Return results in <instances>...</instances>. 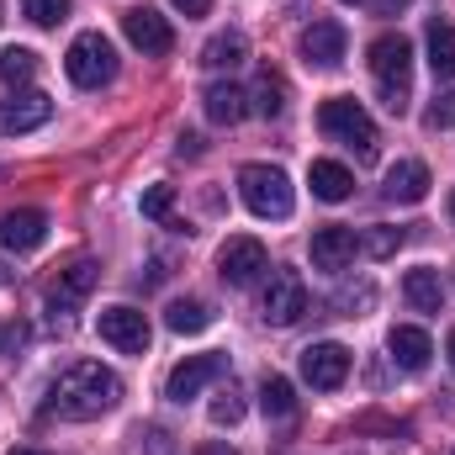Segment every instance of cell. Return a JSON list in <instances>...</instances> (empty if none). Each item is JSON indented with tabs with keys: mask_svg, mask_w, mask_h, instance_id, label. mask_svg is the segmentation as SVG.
Masks as SVG:
<instances>
[{
	"mask_svg": "<svg viewBox=\"0 0 455 455\" xmlns=\"http://www.w3.org/2000/svg\"><path fill=\"white\" fill-rule=\"evenodd\" d=\"M265 323H275V329H291L302 313H307V281L297 275V270H275L270 275V286H265Z\"/></svg>",
	"mask_w": 455,
	"mask_h": 455,
	"instance_id": "cell-7",
	"label": "cell"
},
{
	"mask_svg": "<svg viewBox=\"0 0 455 455\" xmlns=\"http://www.w3.org/2000/svg\"><path fill=\"white\" fill-rule=\"evenodd\" d=\"M238 196H243V207L254 212V218H291V207H297V196H291V180H286V170H275V164H243L238 170Z\"/></svg>",
	"mask_w": 455,
	"mask_h": 455,
	"instance_id": "cell-3",
	"label": "cell"
},
{
	"mask_svg": "<svg viewBox=\"0 0 455 455\" xmlns=\"http://www.w3.org/2000/svg\"><path fill=\"white\" fill-rule=\"evenodd\" d=\"M53 116V101L43 96V91H16V96H5L0 101V132L11 138V132H32V127H43Z\"/></svg>",
	"mask_w": 455,
	"mask_h": 455,
	"instance_id": "cell-13",
	"label": "cell"
},
{
	"mask_svg": "<svg viewBox=\"0 0 455 455\" xmlns=\"http://www.w3.org/2000/svg\"><path fill=\"white\" fill-rule=\"evenodd\" d=\"M170 212H175V186H148L143 191V218L170 223Z\"/></svg>",
	"mask_w": 455,
	"mask_h": 455,
	"instance_id": "cell-30",
	"label": "cell"
},
{
	"mask_svg": "<svg viewBox=\"0 0 455 455\" xmlns=\"http://www.w3.org/2000/svg\"><path fill=\"white\" fill-rule=\"evenodd\" d=\"M371 80L387 101V112L403 116L408 112V85H413V43L403 32H381L371 43Z\"/></svg>",
	"mask_w": 455,
	"mask_h": 455,
	"instance_id": "cell-2",
	"label": "cell"
},
{
	"mask_svg": "<svg viewBox=\"0 0 455 455\" xmlns=\"http://www.w3.org/2000/svg\"><path fill=\"white\" fill-rule=\"evenodd\" d=\"M122 403V381L101 360H75L53 387H48V413L69 419V424H85V419H101Z\"/></svg>",
	"mask_w": 455,
	"mask_h": 455,
	"instance_id": "cell-1",
	"label": "cell"
},
{
	"mask_svg": "<svg viewBox=\"0 0 455 455\" xmlns=\"http://www.w3.org/2000/svg\"><path fill=\"white\" fill-rule=\"evenodd\" d=\"M96 329H101V339L112 344V349H122V355H148V344H154V329H148V318H143L138 307H101Z\"/></svg>",
	"mask_w": 455,
	"mask_h": 455,
	"instance_id": "cell-8",
	"label": "cell"
},
{
	"mask_svg": "<svg viewBox=\"0 0 455 455\" xmlns=\"http://www.w3.org/2000/svg\"><path fill=\"white\" fill-rule=\"evenodd\" d=\"M371 5H376V16H397V11H408L413 0H371Z\"/></svg>",
	"mask_w": 455,
	"mask_h": 455,
	"instance_id": "cell-35",
	"label": "cell"
},
{
	"mask_svg": "<svg viewBox=\"0 0 455 455\" xmlns=\"http://www.w3.org/2000/svg\"><path fill=\"white\" fill-rule=\"evenodd\" d=\"M318 127H323L329 138H339L344 148H355L360 164L376 159V122H371V112H365L360 101H349V96L323 101V107H318Z\"/></svg>",
	"mask_w": 455,
	"mask_h": 455,
	"instance_id": "cell-4",
	"label": "cell"
},
{
	"mask_svg": "<svg viewBox=\"0 0 455 455\" xmlns=\"http://www.w3.org/2000/svg\"><path fill=\"white\" fill-rule=\"evenodd\" d=\"M387 349H392V360H397L403 371H424V365H429V355H435L429 334H424V329H413V323H397V329H392V339H387Z\"/></svg>",
	"mask_w": 455,
	"mask_h": 455,
	"instance_id": "cell-19",
	"label": "cell"
},
{
	"mask_svg": "<svg viewBox=\"0 0 455 455\" xmlns=\"http://www.w3.org/2000/svg\"><path fill=\"white\" fill-rule=\"evenodd\" d=\"M223 371H228V355H191V360H180V365L170 371L164 397H170V403H191V397H202V387L218 381Z\"/></svg>",
	"mask_w": 455,
	"mask_h": 455,
	"instance_id": "cell-10",
	"label": "cell"
},
{
	"mask_svg": "<svg viewBox=\"0 0 455 455\" xmlns=\"http://www.w3.org/2000/svg\"><path fill=\"white\" fill-rule=\"evenodd\" d=\"M344 376H349V349H344V344L323 339V344H307V349H302V381H307V387L334 392V387H344Z\"/></svg>",
	"mask_w": 455,
	"mask_h": 455,
	"instance_id": "cell-11",
	"label": "cell"
},
{
	"mask_svg": "<svg viewBox=\"0 0 455 455\" xmlns=\"http://www.w3.org/2000/svg\"><path fill=\"white\" fill-rule=\"evenodd\" d=\"M164 323H170L175 334H202V329L212 323V313H207L202 302H191V297H186V302H170V313H164Z\"/></svg>",
	"mask_w": 455,
	"mask_h": 455,
	"instance_id": "cell-26",
	"label": "cell"
},
{
	"mask_svg": "<svg viewBox=\"0 0 455 455\" xmlns=\"http://www.w3.org/2000/svg\"><path fill=\"white\" fill-rule=\"evenodd\" d=\"M202 101H207V116H212L218 127H233V122H243V116H249V96H243L238 85H212Z\"/></svg>",
	"mask_w": 455,
	"mask_h": 455,
	"instance_id": "cell-21",
	"label": "cell"
},
{
	"mask_svg": "<svg viewBox=\"0 0 455 455\" xmlns=\"http://www.w3.org/2000/svg\"><path fill=\"white\" fill-rule=\"evenodd\" d=\"M387 196L403 202V207L424 202V196H429V164H419V159H397V164L387 170Z\"/></svg>",
	"mask_w": 455,
	"mask_h": 455,
	"instance_id": "cell-17",
	"label": "cell"
},
{
	"mask_svg": "<svg viewBox=\"0 0 455 455\" xmlns=\"http://www.w3.org/2000/svg\"><path fill=\"white\" fill-rule=\"evenodd\" d=\"M21 16L37 21V27H59L69 16V0H21Z\"/></svg>",
	"mask_w": 455,
	"mask_h": 455,
	"instance_id": "cell-28",
	"label": "cell"
},
{
	"mask_svg": "<svg viewBox=\"0 0 455 455\" xmlns=\"http://www.w3.org/2000/svg\"><path fill=\"white\" fill-rule=\"evenodd\" d=\"M397 243H403V233H397V228H371V233H365V249H371L376 259L397 254Z\"/></svg>",
	"mask_w": 455,
	"mask_h": 455,
	"instance_id": "cell-31",
	"label": "cell"
},
{
	"mask_svg": "<svg viewBox=\"0 0 455 455\" xmlns=\"http://www.w3.org/2000/svg\"><path fill=\"white\" fill-rule=\"evenodd\" d=\"M37 75V53L32 48H0V80L5 85H27Z\"/></svg>",
	"mask_w": 455,
	"mask_h": 455,
	"instance_id": "cell-27",
	"label": "cell"
},
{
	"mask_svg": "<svg viewBox=\"0 0 455 455\" xmlns=\"http://www.w3.org/2000/svg\"><path fill=\"white\" fill-rule=\"evenodd\" d=\"M218 270H223L228 286H249L259 270H270V254H265V243H259V238L238 233V238H228L223 249H218Z\"/></svg>",
	"mask_w": 455,
	"mask_h": 455,
	"instance_id": "cell-9",
	"label": "cell"
},
{
	"mask_svg": "<svg viewBox=\"0 0 455 455\" xmlns=\"http://www.w3.org/2000/svg\"><path fill=\"white\" fill-rule=\"evenodd\" d=\"M455 122V91H445L435 107H429V127H451Z\"/></svg>",
	"mask_w": 455,
	"mask_h": 455,
	"instance_id": "cell-32",
	"label": "cell"
},
{
	"mask_svg": "<svg viewBox=\"0 0 455 455\" xmlns=\"http://www.w3.org/2000/svg\"><path fill=\"white\" fill-rule=\"evenodd\" d=\"M445 349H451V360H455V334H451V344H445Z\"/></svg>",
	"mask_w": 455,
	"mask_h": 455,
	"instance_id": "cell-39",
	"label": "cell"
},
{
	"mask_svg": "<svg viewBox=\"0 0 455 455\" xmlns=\"http://www.w3.org/2000/svg\"><path fill=\"white\" fill-rule=\"evenodd\" d=\"M148 455H175V445H170V429H148Z\"/></svg>",
	"mask_w": 455,
	"mask_h": 455,
	"instance_id": "cell-33",
	"label": "cell"
},
{
	"mask_svg": "<svg viewBox=\"0 0 455 455\" xmlns=\"http://www.w3.org/2000/svg\"><path fill=\"white\" fill-rule=\"evenodd\" d=\"M259 408H265V419H275V424H286V419L297 413V397H291V381H286V376H265V381H259Z\"/></svg>",
	"mask_w": 455,
	"mask_h": 455,
	"instance_id": "cell-23",
	"label": "cell"
},
{
	"mask_svg": "<svg viewBox=\"0 0 455 455\" xmlns=\"http://www.w3.org/2000/svg\"><path fill=\"white\" fill-rule=\"evenodd\" d=\"M180 154H191V159H196V154H202V138H196V132H180Z\"/></svg>",
	"mask_w": 455,
	"mask_h": 455,
	"instance_id": "cell-36",
	"label": "cell"
},
{
	"mask_svg": "<svg viewBox=\"0 0 455 455\" xmlns=\"http://www.w3.org/2000/svg\"><path fill=\"white\" fill-rule=\"evenodd\" d=\"M243 59H249V43H243V32H218V37L202 48V64H207V69H218V75H223V69H238Z\"/></svg>",
	"mask_w": 455,
	"mask_h": 455,
	"instance_id": "cell-22",
	"label": "cell"
},
{
	"mask_svg": "<svg viewBox=\"0 0 455 455\" xmlns=\"http://www.w3.org/2000/svg\"><path fill=\"white\" fill-rule=\"evenodd\" d=\"M5 455H43V451H32V445H16V451H5Z\"/></svg>",
	"mask_w": 455,
	"mask_h": 455,
	"instance_id": "cell-38",
	"label": "cell"
},
{
	"mask_svg": "<svg viewBox=\"0 0 455 455\" xmlns=\"http://www.w3.org/2000/svg\"><path fill=\"white\" fill-rule=\"evenodd\" d=\"M403 297H408V307H413V313H440V307H445L440 270H429V265L408 270V275H403Z\"/></svg>",
	"mask_w": 455,
	"mask_h": 455,
	"instance_id": "cell-18",
	"label": "cell"
},
{
	"mask_svg": "<svg viewBox=\"0 0 455 455\" xmlns=\"http://www.w3.org/2000/svg\"><path fill=\"white\" fill-rule=\"evenodd\" d=\"M307 186H313V196H318V202H344V196L355 191V175L344 170L339 159H313Z\"/></svg>",
	"mask_w": 455,
	"mask_h": 455,
	"instance_id": "cell-20",
	"label": "cell"
},
{
	"mask_svg": "<svg viewBox=\"0 0 455 455\" xmlns=\"http://www.w3.org/2000/svg\"><path fill=\"white\" fill-rule=\"evenodd\" d=\"M451 218H455V191H451Z\"/></svg>",
	"mask_w": 455,
	"mask_h": 455,
	"instance_id": "cell-40",
	"label": "cell"
},
{
	"mask_svg": "<svg viewBox=\"0 0 455 455\" xmlns=\"http://www.w3.org/2000/svg\"><path fill=\"white\" fill-rule=\"evenodd\" d=\"M170 5H175L180 16H207V11H212V0H170Z\"/></svg>",
	"mask_w": 455,
	"mask_h": 455,
	"instance_id": "cell-34",
	"label": "cell"
},
{
	"mask_svg": "<svg viewBox=\"0 0 455 455\" xmlns=\"http://www.w3.org/2000/svg\"><path fill=\"white\" fill-rule=\"evenodd\" d=\"M64 69H69V80L80 85V91H101V85H112L116 80V48L107 32H80L75 43H69V53H64Z\"/></svg>",
	"mask_w": 455,
	"mask_h": 455,
	"instance_id": "cell-5",
	"label": "cell"
},
{
	"mask_svg": "<svg viewBox=\"0 0 455 455\" xmlns=\"http://www.w3.org/2000/svg\"><path fill=\"white\" fill-rule=\"evenodd\" d=\"M43 238H48V212H37V207H16V212L0 218V243H5L11 254H27V249H37Z\"/></svg>",
	"mask_w": 455,
	"mask_h": 455,
	"instance_id": "cell-14",
	"label": "cell"
},
{
	"mask_svg": "<svg viewBox=\"0 0 455 455\" xmlns=\"http://www.w3.org/2000/svg\"><path fill=\"white\" fill-rule=\"evenodd\" d=\"M429 69L440 80H455V27H445V21L429 27Z\"/></svg>",
	"mask_w": 455,
	"mask_h": 455,
	"instance_id": "cell-24",
	"label": "cell"
},
{
	"mask_svg": "<svg viewBox=\"0 0 455 455\" xmlns=\"http://www.w3.org/2000/svg\"><path fill=\"white\" fill-rule=\"evenodd\" d=\"M196 455H238V451H233V445H202Z\"/></svg>",
	"mask_w": 455,
	"mask_h": 455,
	"instance_id": "cell-37",
	"label": "cell"
},
{
	"mask_svg": "<svg viewBox=\"0 0 455 455\" xmlns=\"http://www.w3.org/2000/svg\"><path fill=\"white\" fill-rule=\"evenodd\" d=\"M122 32H127V43H132L143 59H164V53L175 48V32H170V21H164L154 5H127V11H122Z\"/></svg>",
	"mask_w": 455,
	"mask_h": 455,
	"instance_id": "cell-6",
	"label": "cell"
},
{
	"mask_svg": "<svg viewBox=\"0 0 455 455\" xmlns=\"http://www.w3.org/2000/svg\"><path fill=\"white\" fill-rule=\"evenodd\" d=\"M302 59L313 69H339L344 64V27L339 21H313L302 32Z\"/></svg>",
	"mask_w": 455,
	"mask_h": 455,
	"instance_id": "cell-15",
	"label": "cell"
},
{
	"mask_svg": "<svg viewBox=\"0 0 455 455\" xmlns=\"http://www.w3.org/2000/svg\"><path fill=\"white\" fill-rule=\"evenodd\" d=\"M238 419H243V392H238V387L228 381L223 392L212 397V424L223 429V424H238Z\"/></svg>",
	"mask_w": 455,
	"mask_h": 455,
	"instance_id": "cell-29",
	"label": "cell"
},
{
	"mask_svg": "<svg viewBox=\"0 0 455 455\" xmlns=\"http://www.w3.org/2000/svg\"><path fill=\"white\" fill-rule=\"evenodd\" d=\"M349 5H355V0H349Z\"/></svg>",
	"mask_w": 455,
	"mask_h": 455,
	"instance_id": "cell-41",
	"label": "cell"
},
{
	"mask_svg": "<svg viewBox=\"0 0 455 455\" xmlns=\"http://www.w3.org/2000/svg\"><path fill=\"white\" fill-rule=\"evenodd\" d=\"M96 275H101V265H96L91 254L69 259V265L53 275V286H48V302H53V313H59V307H75V302H85V297H91V286H96Z\"/></svg>",
	"mask_w": 455,
	"mask_h": 455,
	"instance_id": "cell-12",
	"label": "cell"
},
{
	"mask_svg": "<svg viewBox=\"0 0 455 455\" xmlns=\"http://www.w3.org/2000/svg\"><path fill=\"white\" fill-rule=\"evenodd\" d=\"M254 112L259 116L286 112V80H281L275 69H259V80H254Z\"/></svg>",
	"mask_w": 455,
	"mask_h": 455,
	"instance_id": "cell-25",
	"label": "cell"
},
{
	"mask_svg": "<svg viewBox=\"0 0 455 455\" xmlns=\"http://www.w3.org/2000/svg\"><path fill=\"white\" fill-rule=\"evenodd\" d=\"M355 249H360L355 228H318V233H313V265H318V270H329V275L349 270Z\"/></svg>",
	"mask_w": 455,
	"mask_h": 455,
	"instance_id": "cell-16",
	"label": "cell"
}]
</instances>
